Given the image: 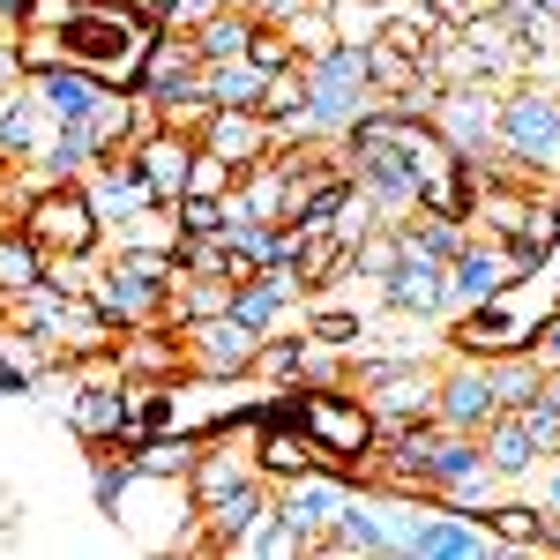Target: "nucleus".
Segmentation results:
<instances>
[{"mask_svg":"<svg viewBox=\"0 0 560 560\" xmlns=\"http://www.w3.org/2000/svg\"><path fill=\"white\" fill-rule=\"evenodd\" d=\"M150 45H158V23H150L135 0H83V8L60 23V60L90 68L97 83H113V90H135Z\"/></svg>","mask_w":560,"mask_h":560,"instance_id":"obj_1","label":"nucleus"},{"mask_svg":"<svg viewBox=\"0 0 560 560\" xmlns=\"http://www.w3.org/2000/svg\"><path fill=\"white\" fill-rule=\"evenodd\" d=\"M277 411L306 427V441L322 448V464L366 478V456L382 448V427H374V411L351 388H277Z\"/></svg>","mask_w":560,"mask_h":560,"instance_id":"obj_2","label":"nucleus"},{"mask_svg":"<svg viewBox=\"0 0 560 560\" xmlns=\"http://www.w3.org/2000/svg\"><path fill=\"white\" fill-rule=\"evenodd\" d=\"M448 359V351H441ZM441 359L419 351H359L351 359V396L374 411V427H404V419H433V396H441Z\"/></svg>","mask_w":560,"mask_h":560,"instance_id":"obj_3","label":"nucleus"},{"mask_svg":"<svg viewBox=\"0 0 560 560\" xmlns=\"http://www.w3.org/2000/svg\"><path fill=\"white\" fill-rule=\"evenodd\" d=\"M173 277H179V261L165 255V247H113V261H97V277H90V306H97L113 329L165 322Z\"/></svg>","mask_w":560,"mask_h":560,"instance_id":"obj_4","label":"nucleus"},{"mask_svg":"<svg viewBox=\"0 0 560 560\" xmlns=\"http://www.w3.org/2000/svg\"><path fill=\"white\" fill-rule=\"evenodd\" d=\"M15 224L38 240L45 261H60V255H97V247H105V224H97V210H90V187H83V179L31 187V195H23V210H15Z\"/></svg>","mask_w":560,"mask_h":560,"instance_id":"obj_5","label":"nucleus"},{"mask_svg":"<svg viewBox=\"0 0 560 560\" xmlns=\"http://www.w3.org/2000/svg\"><path fill=\"white\" fill-rule=\"evenodd\" d=\"M501 158L560 179V97L546 83H509L501 90Z\"/></svg>","mask_w":560,"mask_h":560,"instance_id":"obj_6","label":"nucleus"},{"mask_svg":"<svg viewBox=\"0 0 560 560\" xmlns=\"http://www.w3.org/2000/svg\"><path fill=\"white\" fill-rule=\"evenodd\" d=\"M427 120L448 135V150H456L464 165L501 158V90H493V83H448L441 97H433Z\"/></svg>","mask_w":560,"mask_h":560,"instance_id":"obj_7","label":"nucleus"},{"mask_svg":"<svg viewBox=\"0 0 560 560\" xmlns=\"http://www.w3.org/2000/svg\"><path fill=\"white\" fill-rule=\"evenodd\" d=\"M374 300H382L388 314H411V322H441V314H448V261L427 255V247H411V240L396 232V261L374 277Z\"/></svg>","mask_w":560,"mask_h":560,"instance_id":"obj_8","label":"nucleus"},{"mask_svg":"<svg viewBox=\"0 0 560 560\" xmlns=\"http://www.w3.org/2000/svg\"><path fill=\"white\" fill-rule=\"evenodd\" d=\"M351 486L359 478L351 471H337V464H314V471H300V478H277V516L292 523L306 538V553L337 530V516H345V501H351Z\"/></svg>","mask_w":560,"mask_h":560,"instance_id":"obj_9","label":"nucleus"},{"mask_svg":"<svg viewBox=\"0 0 560 560\" xmlns=\"http://www.w3.org/2000/svg\"><path fill=\"white\" fill-rule=\"evenodd\" d=\"M433 419L448 433H486L501 419V396H493V366L486 359H464L448 351L441 359V396H433Z\"/></svg>","mask_w":560,"mask_h":560,"instance_id":"obj_10","label":"nucleus"},{"mask_svg":"<svg viewBox=\"0 0 560 560\" xmlns=\"http://www.w3.org/2000/svg\"><path fill=\"white\" fill-rule=\"evenodd\" d=\"M261 337L232 314H202V322H179V359L187 374H255Z\"/></svg>","mask_w":560,"mask_h":560,"instance_id":"obj_11","label":"nucleus"},{"mask_svg":"<svg viewBox=\"0 0 560 560\" xmlns=\"http://www.w3.org/2000/svg\"><path fill=\"white\" fill-rule=\"evenodd\" d=\"M478 553H501V538L486 530V516H464V509H448V501H427L404 560H478Z\"/></svg>","mask_w":560,"mask_h":560,"instance_id":"obj_12","label":"nucleus"},{"mask_svg":"<svg viewBox=\"0 0 560 560\" xmlns=\"http://www.w3.org/2000/svg\"><path fill=\"white\" fill-rule=\"evenodd\" d=\"M195 142H202L210 158H224V165H232V179H240V173H255L261 158L277 150V128H269L261 113H247V105H217L210 120L195 128Z\"/></svg>","mask_w":560,"mask_h":560,"instance_id":"obj_13","label":"nucleus"},{"mask_svg":"<svg viewBox=\"0 0 560 560\" xmlns=\"http://www.w3.org/2000/svg\"><path fill=\"white\" fill-rule=\"evenodd\" d=\"M128 165L142 173L150 202H165V210H173L179 195H187V173H195V135H187V128H150L128 150Z\"/></svg>","mask_w":560,"mask_h":560,"instance_id":"obj_14","label":"nucleus"},{"mask_svg":"<svg viewBox=\"0 0 560 560\" xmlns=\"http://www.w3.org/2000/svg\"><path fill=\"white\" fill-rule=\"evenodd\" d=\"M113 366H120V382H173L187 374V359H179V329L173 322H135L113 337Z\"/></svg>","mask_w":560,"mask_h":560,"instance_id":"obj_15","label":"nucleus"},{"mask_svg":"<svg viewBox=\"0 0 560 560\" xmlns=\"http://www.w3.org/2000/svg\"><path fill=\"white\" fill-rule=\"evenodd\" d=\"M68 433L83 448H113L128 433V388L105 374H75V404H68Z\"/></svg>","mask_w":560,"mask_h":560,"instance_id":"obj_16","label":"nucleus"},{"mask_svg":"<svg viewBox=\"0 0 560 560\" xmlns=\"http://www.w3.org/2000/svg\"><path fill=\"white\" fill-rule=\"evenodd\" d=\"M509 277H516V261L501 255L493 240H478V232H471V240H464V255H448V314H464V306L493 300ZM448 314H441V322H448Z\"/></svg>","mask_w":560,"mask_h":560,"instance_id":"obj_17","label":"nucleus"},{"mask_svg":"<svg viewBox=\"0 0 560 560\" xmlns=\"http://www.w3.org/2000/svg\"><path fill=\"white\" fill-rule=\"evenodd\" d=\"M45 105H38V90H31V75H15V83L0 90V173H23L31 165V150L45 142Z\"/></svg>","mask_w":560,"mask_h":560,"instance_id":"obj_18","label":"nucleus"},{"mask_svg":"<svg viewBox=\"0 0 560 560\" xmlns=\"http://www.w3.org/2000/svg\"><path fill=\"white\" fill-rule=\"evenodd\" d=\"M31 90H38V105H45L52 128H75V120H90V105H97L113 83H97L90 68H75V60H60V68H38Z\"/></svg>","mask_w":560,"mask_h":560,"instance_id":"obj_19","label":"nucleus"},{"mask_svg":"<svg viewBox=\"0 0 560 560\" xmlns=\"http://www.w3.org/2000/svg\"><path fill=\"white\" fill-rule=\"evenodd\" d=\"M90 165H97V142H90L83 120H75V128H45V142L31 150V165H23V187H52V179H90Z\"/></svg>","mask_w":560,"mask_h":560,"instance_id":"obj_20","label":"nucleus"},{"mask_svg":"<svg viewBox=\"0 0 560 560\" xmlns=\"http://www.w3.org/2000/svg\"><path fill=\"white\" fill-rule=\"evenodd\" d=\"M486 530L501 538V553H560L546 509H538V501H516V493H501V501L486 509Z\"/></svg>","mask_w":560,"mask_h":560,"instance_id":"obj_21","label":"nucleus"},{"mask_svg":"<svg viewBox=\"0 0 560 560\" xmlns=\"http://www.w3.org/2000/svg\"><path fill=\"white\" fill-rule=\"evenodd\" d=\"M478 456H486L493 471L509 478V486H523V478L546 464V456H538V441H530V427H523V411H501L493 427L478 433Z\"/></svg>","mask_w":560,"mask_h":560,"instance_id":"obj_22","label":"nucleus"},{"mask_svg":"<svg viewBox=\"0 0 560 560\" xmlns=\"http://www.w3.org/2000/svg\"><path fill=\"white\" fill-rule=\"evenodd\" d=\"M441 31H448V8L441 0H388V15H382V38L404 45L411 60H427L433 45H441Z\"/></svg>","mask_w":560,"mask_h":560,"instance_id":"obj_23","label":"nucleus"},{"mask_svg":"<svg viewBox=\"0 0 560 560\" xmlns=\"http://www.w3.org/2000/svg\"><path fill=\"white\" fill-rule=\"evenodd\" d=\"M255 8H247V0H232V8H217L210 23H195V31H187V38H195V52H202V60H240V52H247V38H255Z\"/></svg>","mask_w":560,"mask_h":560,"instance_id":"obj_24","label":"nucleus"},{"mask_svg":"<svg viewBox=\"0 0 560 560\" xmlns=\"http://www.w3.org/2000/svg\"><path fill=\"white\" fill-rule=\"evenodd\" d=\"M232 306V284L224 277H202V269H179L173 277V292H165V322H202V314H224Z\"/></svg>","mask_w":560,"mask_h":560,"instance_id":"obj_25","label":"nucleus"},{"mask_svg":"<svg viewBox=\"0 0 560 560\" xmlns=\"http://www.w3.org/2000/svg\"><path fill=\"white\" fill-rule=\"evenodd\" d=\"M45 277V255H38V240L15 224V217H0V300H15V292H31Z\"/></svg>","mask_w":560,"mask_h":560,"instance_id":"obj_26","label":"nucleus"},{"mask_svg":"<svg viewBox=\"0 0 560 560\" xmlns=\"http://www.w3.org/2000/svg\"><path fill=\"white\" fill-rule=\"evenodd\" d=\"M261 83H269V75H261L247 52H240V60H202V90H210V105H247V113H255Z\"/></svg>","mask_w":560,"mask_h":560,"instance_id":"obj_27","label":"nucleus"},{"mask_svg":"<svg viewBox=\"0 0 560 560\" xmlns=\"http://www.w3.org/2000/svg\"><path fill=\"white\" fill-rule=\"evenodd\" d=\"M359 337H366V314L345 300H322V306H306V345H322V351H359Z\"/></svg>","mask_w":560,"mask_h":560,"instance_id":"obj_28","label":"nucleus"},{"mask_svg":"<svg viewBox=\"0 0 560 560\" xmlns=\"http://www.w3.org/2000/svg\"><path fill=\"white\" fill-rule=\"evenodd\" d=\"M419 68H427V60H411L404 45L366 38V83H374V97H396V90H411V83H419Z\"/></svg>","mask_w":560,"mask_h":560,"instance_id":"obj_29","label":"nucleus"},{"mask_svg":"<svg viewBox=\"0 0 560 560\" xmlns=\"http://www.w3.org/2000/svg\"><path fill=\"white\" fill-rule=\"evenodd\" d=\"M240 553H255V560H300V553H306V538H300L284 516H277V493H269V509L255 516V530L240 538Z\"/></svg>","mask_w":560,"mask_h":560,"instance_id":"obj_30","label":"nucleus"},{"mask_svg":"<svg viewBox=\"0 0 560 560\" xmlns=\"http://www.w3.org/2000/svg\"><path fill=\"white\" fill-rule=\"evenodd\" d=\"M329 8V31L345 45H366V38H382V15L388 8H359V0H322Z\"/></svg>","mask_w":560,"mask_h":560,"instance_id":"obj_31","label":"nucleus"},{"mask_svg":"<svg viewBox=\"0 0 560 560\" xmlns=\"http://www.w3.org/2000/svg\"><path fill=\"white\" fill-rule=\"evenodd\" d=\"M345 382H351V359H345V351H322V345L300 351V374H292V388H345Z\"/></svg>","mask_w":560,"mask_h":560,"instance_id":"obj_32","label":"nucleus"},{"mask_svg":"<svg viewBox=\"0 0 560 560\" xmlns=\"http://www.w3.org/2000/svg\"><path fill=\"white\" fill-rule=\"evenodd\" d=\"M247 60H255L261 75H277V68H292V60H300V45H292V31H284V23H255Z\"/></svg>","mask_w":560,"mask_h":560,"instance_id":"obj_33","label":"nucleus"},{"mask_svg":"<svg viewBox=\"0 0 560 560\" xmlns=\"http://www.w3.org/2000/svg\"><path fill=\"white\" fill-rule=\"evenodd\" d=\"M179 240H202V232H224V195H179L173 202Z\"/></svg>","mask_w":560,"mask_h":560,"instance_id":"obj_34","label":"nucleus"},{"mask_svg":"<svg viewBox=\"0 0 560 560\" xmlns=\"http://www.w3.org/2000/svg\"><path fill=\"white\" fill-rule=\"evenodd\" d=\"M284 31H292V45H300V60H314V52H329V45H337L329 8H300V15H284Z\"/></svg>","mask_w":560,"mask_h":560,"instance_id":"obj_35","label":"nucleus"},{"mask_svg":"<svg viewBox=\"0 0 560 560\" xmlns=\"http://www.w3.org/2000/svg\"><path fill=\"white\" fill-rule=\"evenodd\" d=\"M15 60H23V75L60 68V31H15Z\"/></svg>","mask_w":560,"mask_h":560,"instance_id":"obj_36","label":"nucleus"},{"mask_svg":"<svg viewBox=\"0 0 560 560\" xmlns=\"http://www.w3.org/2000/svg\"><path fill=\"white\" fill-rule=\"evenodd\" d=\"M232 187V165L224 158H210L202 142H195V173H187V195H224Z\"/></svg>","mask_w":560,"mask_h":560,"instance_id":"obj_37","label":"nucleus"},{"mask_svg":"<svg viewBox=\"0 0 560 560\" xmlns=\"http://www.w3.org/2000/svg\"><path fill=\"white\" fill-rule=\"evenodd\" d=\"M75 8H83V0H23V8H15V23H23V31H60Z\"/></svg>","mask_w":560,"mask_h":560,"instance_id":"obj_38","label":"nucleus"},{"mask_svg":"<svg viewBox=\"0 0 560 560\" xmlns=\"http://www.w3.org/2000/svg\"><path fill=\"white\" fill-rule=\"evenodd\" d=\"M217 8H232V0H165V15H158V31H195V23H210Z\"/></svg>","mask_w":560,"mask_h":560,"instance_id":"obj_39","label":"nucleus"},{"mask_svg":"<svg viewBox=\"0 0 560 560\" xmlns=\"http://www.w3.org/2000/svg\"><path fill=\"white\" fill-rule=\"evenodd\" d=\"M31 388H38V366H23V359L0 351V396H31Z\"/></svg>","mask_w":560,"mask_h":560,"instance_id":"obj_40","label":"nucleus"},{"mask_svg":"<svg viewBox=\"0 0 560 560\" xmlns=\"http://www.w3.org/2000/svg\"><path fill=\"white\" fill-rule=\"evenodd\" d=\"M530 359H538L546 374H560V314L546 322V329H538V337H530Z\"/></svg>","mask_w":560,"mask_h":560,"instance_id":"obj_41","label":"nucleus"},{"mask_svg":"<svg viewBox=\"0 0 560 560\" xmlns=\"http://www.w3.org/2000/svg\"><path fill=\"white\" fill-rule=\"evenodd\" d=\"M261 23H284V15H300V8H322V0H247Z\"/></svg>","mask_w":560,"mask_h":560,"instance_id":"obj_42","label":"nucleus"},{"mask_svg":"<svg viewBox=\"0 0 560 560\" xmlns=\"http://www.w3.org/2000/svg\"><path fill=\"white\" fill-rule=\"evenodd\" d=\"M23 75V60H15V31H0V90Z\"/></svg>","mask_w":560,"mask_h":560,"instance_id":"obj_43","label":"nucleus"},{"mask_svg":"<svg viewBox=\"0 0 560 560\" xmlns=\"http://www.w3.org/2000/svg\"><path fill=\"white\" fill-rule=\"evenodd\" d=\"M15 8H23V0H0V31H23V23H15Z\"/></svg>","mask_w":560,"mask_h":560,"instance_id":"obj_44","label":"nucleus"},{"mask_svg":"<svg viewBox=\"0 0 560 560\" xmlns=\"http://www.w3.org/2000/svg\"><path fill=\"white\" fill-rule=\"evenodd\" d=\"M135 8H142V15H150V23H158V15H165V0H135Z\"/></svg>","mask_w":560,"mask_h":560,"instance_id":"obj_45","label":"nucleus"},{"mask_svg":"<svg viewBox=\"0 0 560 560\" xmlns=\"http://www.w3.org/2000/svg\"><path fill=\"white\" fill-rule=\"evenodd\" d=\"M530 8H538V15H553V23H560V0H530Z\"/></svg>","mask_w":560,"mask_h":560,"instance_id":"obj_46","label":"nucleus"},{"mask_svg":"<svg viewBox=\"0 0 560 560\" xmlns=\"http://www.w3.org/2000/svg\"><path fill=\"white\" fill-rule=\"evenodd\" d=\"M359 8H388V0H359Z\"/></svg>","mask_w":560,"mask_h":560,"instance_id":"obj_47","label":"nucleus"},{"mask_svg":"<svg viewBox=\"0 0 560 560\" xmlns=\"http://www.w3.org/2000/svg\"><path fill=\"white\" fill-rule=\"evenodd\" d=\"M553 210H560V195H553Z\"/></svg>","mask_w":560,"mask_h":560,"instance_id":"obj_48","label":"nucleus"}]
</instances>
